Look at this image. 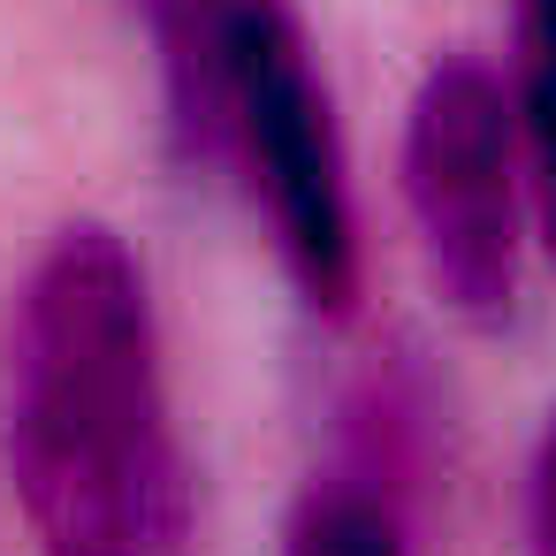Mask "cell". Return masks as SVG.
<instances>
[{
  "mask_svg": "<svg viewBox=\"0 0 556 556\" xmlns=\"http://www.w3.org/2000/svg\"><path fill=\"white\" fill-rule=\"evenodd\" d=\"M0 480L39 556L191 548V457L153 282L108 222H62L9 290Z\"/></svg>",
  "mask_w": 556,
  "mask_h": 556,
  "instance_id": "cell-1",
  "label": "cell"
},
{
  "mask_svg": "<svg viewBox=\"0 0 556 556\" xmlns=\"http://www.w3.org/2000/svg\"><path fill=\"white\" fill-rule=\"evenodd\" d=\"M153 47L184 161L237 184L298 298L343 320L358 298V222L298 0H153Z\"/></svg>",
  "mask_w": 556,
  "mask_h": 556,
  "instance_id": "cell-2",
  "label": "cell"
},
{
  "mask_svg": "<svg viewBox=\"0 0 556 556\" xmlns=\"http://www.w3.org/2000/svg\"><path fill=\"white\" fill-rule=\"evenodd\" d=\"M404 214L434 298L465 328H510L518 313V130L510 92L472 54L419 77L404 108Z\"/></svg>",
  "mask_w": 556,
  "mask_h": 556,
  "instance_id": "cell-3",
  "label": "cell"
},
{
  "mask_svg": "<svg viewBox=\"0 0 556 556\" xmlns=\"http://www.w3.org/2000/svg\"><path fill=\"white\" fill-rule=\"evenodd\" d=\"M518 161L533 168V206L556 252V0H518V85H510Z\"/></svg>",
  "mask_w": 556,
  "mask_h": 556,
  "instance_id": "cell-4",
  "label": "cell"
},
{
  "mask_svg": "<svg viewBox=\"0 0 556 556\" xmlns=\"http://www.w3.org/2000/svg\"><path fill=\"white\" fill-rule=\"evenodd\" d=\"M290 556H404V533H396V518H389L374 495L328 488V495H313V503L298 510Z\"/></svg>",
  "mask_w": 556,
  "mask_h": 556,
  "instance_id": "cell-5",
  "label": "cell"
},
{
  "mask_svg": "<svg viewBox=\"0 0 556 556\" xmlns=\"http://www.w3.org/2000/svg\"><path fill=\"white\" fill-rule=\"evenodd\" d=\"M526 548L533 556H556V419L533 450V472H526Z\"/></svg>",
  "mask_w": 556,
  "mask_h": 556,
  "instance_id": "cell-6",
  "label": "cell"
}]
</instances>
